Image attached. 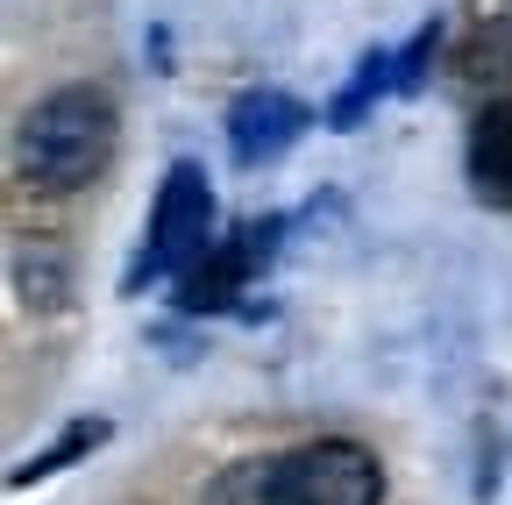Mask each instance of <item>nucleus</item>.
<instances>
[{"mask_svg":"<svg viewBox=\"0 0 512 505\" xmlns=\"http://www.w3.org/2000/svg\"><path fill=\"white\" fill-rule=\"evenodd\" d=\"M114 100L100 86H57L43 93L22 129H15V164L29 185H43V193H79V185H93L114 157Z\"/></svg>","mask_w":512,"mask_h":505,"instance_id":"nucleus-1","label":"nucleus"},{"mask_svg":"<svg viewBox=\"0 0 512 505\" xmlns=\"http://www.w3.org/2000/svg\"><path fill=\"white\" fill-rule=\"evenodd\" d=\"M377 498H384V463L349 434L278 456L264 470V491H256V505H377Z\"/></svg>","mask_w":512,"mask_h":505,"instance_id":"nucleus-2","label":"nucleus"},{"mask_svg":"<svg viewBox=\"0 0 512 505\" xmlns=\"http://www.w3.org/2000/svg\"><path fill=\"white\" fill-rule=\"evenodd\" d=\"M214 249V193H207V171L200 164H171L157 185V207H150V235H143V257L128 271V292H143L150 278H185Z\"/></svg>","mask_w":512,"mask_h":505,"instance_id":"nucleus-3","label":"nucleus"},{"mask_svg":"<svg viewBox=\"0 0 512 505\" xmlns=\"http://www.w3.org/2000/svg\"><path fill=\"white\" fill-rule=\"evenodd\" d=\"M278 228H285V221H242L228 242H214L207 257L178 278V306H185V313H221V306L249 285V271H256V264H271Z\"/></svg>","mask_w":512,"mask_h":505,"instance_id":"nucleus-4","label":"nucleus"},{"mask_svg":"<svg viewBox=\"0 0 512 505\" xmlns=\"http://www.w3.org/2000/svg\"><path fill=\"white\" fill-rule=\"evenodd\" d=\"M306 129H313V114H306L292 93L256 86V93H242V100L228 107V157H235L242 171H264V164H278Z\"/></svg>","mask_w":512,"mask_h":505,"instance_id":"nucleus-5","label":"nucleus"},{"mask_svg":"<svg viewBox=\"0 0 512 505\" xmlns=\"http://www.w3.org/2000/svg\"><path fill=\"white\" fill-rule=\"evenodd\" d=\"M470 185L484 207H512V100H491L470 121Z\"/></svg>","mask_w":512,"mask_h":505,"instance_id":"nucleus-6","label":"nucleus"},{"mask_svg":"<svg viewBox=\"0 0 512 505\" xmlns=\"http://www.w3.org/2000/svg\"><path fill=\"white\" fill-rule=\"evenodd\" d=\"M384 93H399V57H392V50H370L363 65H356V86L328 107V121H335V129H356L363 107H370V100H384Z\"/></svg>","mask_w":512,"mask_h":505,"instance_id":"nucleus-7","label":"nucleus"},{"mask_svg":"<svg viewBox=\"0 0 512 505\" xmlns=\"http://www.w3.org/2000/svg\"><path fill=\"white\" fill-rule=\"evenodd\" d=\"M100 441H107V420H79V427H64V434L50 441V449H43V456H29V463H15V477H8V484L22 491V484H36V477H57L64 463H79V456H93V449H100Z\"/></svg>","mask_w":512,"mask_h":505,"instance_id":"nucleus-8","label":"nucleus"},{"mask_svg":"<svg viewBox=\"0 0 512 505\" xmlns=\"http://www.w3.org/2000/svg\"><path fill=\"white\" fill-rule=\"evenodd\" d=\"M463 15H470L477 43H491V50L512 36V0H463Z\"/></svg>","mask_w":512,"mask_h":505,"instance_id":"nucleus-9","label":"nucleus"},{"mask_svg":"<svg viewBox=\"0 0 512 505\" xmlns=\"http://www.w3.org/2000/svg\"><path fill=\"white\" fill-rule=\"evenodd\" d=\"M434 43H441V29L427 22V29H420V36H413V43L399 50V93H413V86L427 79V57H434Z\"/></svg>","mask_w":512,"mask_h":505,"instance_id":"nucleus-10","label":"nucleus"}]
</instances>
